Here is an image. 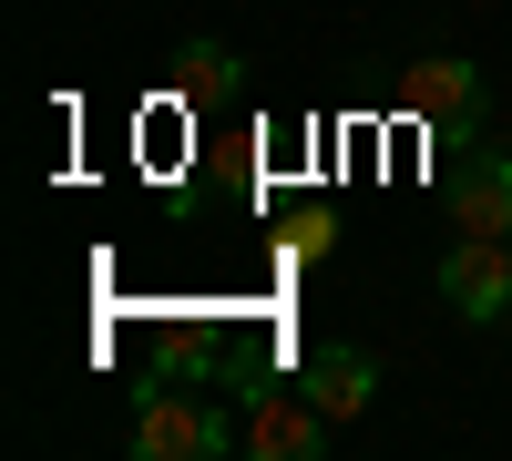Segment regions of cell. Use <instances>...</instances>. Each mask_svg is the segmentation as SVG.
Instances as JSON below:
<instances>
[{"label": "cell", "instance_id": "cell-5", "mask_svg": "<svg viewBox=\"0 0 512 461\" xmlns=\"http://www.w3.org/2000/svg\"><path fill=\"white\" fill-rule=\"evenodd\" d=\"M308 400L328 410V421H359V410L379 400V359H369V349H349V339L308 349Z\"/></svg>", "mask_w": 512, "mask_h": 461}, {"label": "cell", "instance_id": "cell-6", "mask_svg": "<svg viewBox=\"0 0 512 461\" xmlns=\"http://www.w3.org/2000/svg\"><path fill=\"white\" fill-rule=\"evenodd\" d=\"M451 205H461V226H472V236H512V154L482 144V154L451 175Z\"/></svg>", "mask_w": 512, "mask_h": 461}, {"label": "cell", "instance_id": "cell-7", "mask_svg": "<svg viewBox=\"0 0 512 461\" xmlns=\"http://www.w3.org/2000/svg\"><path fill=\"white\" fill-rule=\"evenodd\" d=\"M175 93H185V103L236 93V52H226V41H185V52H175Z\"/></svg>", "mask_w": 512, "mask_h": 461}, {"label": "cell", "instance_id": "cell-3", "mask_svg": "<svg viewBox=\"0 0 512 461\" xmlns=\"http://www.w3.org/2000/svg\"><path fill=\"white\" fill-rule=\"evenodd\" d=\"M400 113L441 123V134H472V123L492 113V93H482V72H472V62H451V52H420V62L400 72Z\"/></svg>", "mask_w": 512, "mask_h": 461}, {"label": "cell", "instance_id": "cell-8", "mask_svg": "<svg viewBox=\"0 0 512 461\" xmlns=\"http://www.w3.org/2000/svg\"><path fill=\"white\" fill-rule=\"evenodd\" d=\"M482 11H492V0H482Z\"/></svg>", "mask_w": 512, "mask_h": 461}, {"label": "cell", "instance_id": "cell-4", "mask_svg": "<svg viewBox=\"0 0 512 461\" xmlns=\"http://www.w3.org/2000/svg\"><path fill=\"white\" fill-rule=\"evenodd\" d=\"M328 431H338V421H328L308 390H297V400H287V390H256V400H246V441H236V451H256V461H318Z\"/></svg>", "mask_w": 512, "mask_h": 461}, {"label": "cell", "instance_id": "cell-1", "mask_svg": "<svg viewBox=\"0 0 512 461\" xmlns=\"http://www.w3.org/2000/svg\"><path fill=\"white\" fill-rule=\"evenodd\" d=\"M226 441H246V421H226L195 390H144V410H134V451L144 461H216Z\"/></svg>", "mask_w": 512, "mask_h": 461}, {"label": "cell", "instance_id": "cell-2", "mask_svg": "<svg viewBox=\"0 0 512 461\" xmlns=\"http://www.w3.org/2000/svg\"><path fill=\"white\" fill-rule=\"evenodd\" d=\"M431 277H441L451 318H472V328H502L512 318V236H472V226H461Z\"/></svg>", "mask_w": 512, "mask_h": 461}]
</instances>
